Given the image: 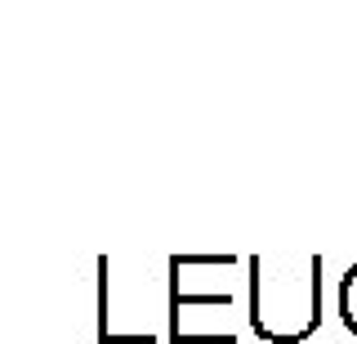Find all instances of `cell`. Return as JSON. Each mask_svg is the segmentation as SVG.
Returning a JSON list of instances; mask_svg holds the SVG:
<instances>
[{"instance_id":"obj_1","label":"cell","mask_w":357,"mask_h":344,"mask_svg":"<svg viewBox=\"0 0 357 344\" xmlns=\"http://www.w3.org/2000/svg\"><path fill=\"white\" fill-rule=\"evenodd\" d=\"M340 308H344V322H349V331H357V264L349 269V277H344Z\"/></svg>"}]
</instances>
